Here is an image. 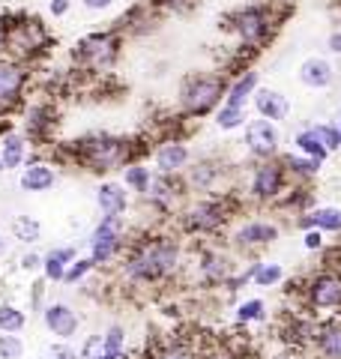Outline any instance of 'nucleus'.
Segmentation results:
<instances>
[{
	"label": "nucleus",
	"instance_id": "obj_1",
	"mask_svg": "<svg viewBox=\"0 0 341 359\" xmlns=\"http://www.w3.org/2000/svg\"><path fill=\"white\" fill-rule=\"evenodd\" d=\"M183 269V245L170 233H147L132 240L120 255V276L132 287L168 282Z\"/></svg>",
	"mask_w": 341,
	"mask_h": 359
},
{
	"label": "nucleus",
	"instance_id": "obj_36",
	"mask_svg": "<svg viewBox=\"0 0 341 359\" xmlns=\"http://www.w3.org/2000/svg\"><path fill=\"white\" fill-rule=\"evenodd\" d=\"M284 278V269L281 264H272V261H258V273L252 278L255 287H276Z\"/></svg>",
	"mask_w": 341,
	"mask_h": 359
},
{
	"label": "nucleus",
	"instance_id": "obj_25",
	"mask_svg": "<svg viewBox=\"0 0 341 359\" xmlns=\"http://www.w3.org/2000/svg\"><path fill=\"white\" fill-rule=\"evenodd\" d=\"M78 257V252L72 249V245H57V249H51L48 255H42V278L48 285H57V282H63V276H66V266H69L72 261Z\"/></svg>",
	"mask_w": 341,
	"mask_h": 359
},
{
	"label": "nucleus",
	"instance_id": "obj_43",
	"mask_svg": "<svg viewBox=\"0 0 341 359\" xmlns=\"http://www.w3.org/2000/svg\"><path fill=\"white\" fill-rule=\"evenodd\" d=\"M99 353H102V335H90L81 344V351H78V359H96Z\"/></svg>",
	"mask_w": 341,
	"mask_h": 359
},
{
	"label": "nucleus",
	"instance_id": "obj_41",
	"mask_svg": "<svg viewBox=\"0 0 341 359\" xmlns=\"http://www.w3.org/2000/svg\"><path fill=\"white\" fill-rule=\"evenodd\" d=\"M21 356H25V341H21V335L0 332V359H21Z\"/></svg>",
	"mask_w": 341,
	"mask_h": 359
},
{
	"label": "nucleus",
	"instance_id": "obj_4",
	"mask_svg": "<svg viewBox=\"0 0 341 359\" xmlns=\"http://www.w3.org/2000/svg\"><path fill=\"white\" fill-rule=\"evenodd\" d=\"M236 210V201L231 195H207L198 198L195 204H189L180 212V228L189 237H213L219 233L227 222H231Z\"/></svg>",
	"mask_w": 341,
	"mask_h": 359
},
{
	"label": "nucleus",
	"instance_id": "obj_35",
	"mask_svg": "<svg viewBox=\"0 0 341 359\" xmlns=\"http://www.w3.org/2000/svg\"><path fill=\"white\" fill-rule=\"evenodd\" d=\"M236 323L240 327H248V323H260L267 318V302L264 299H258V297H252V299H243L240 306H236Z\"/></svg>",
	"mask_w": 341,
	"mask_h": 359
},
{
	"label": "nucleus",
	"instance_id": "obj_33",
	"mask_svg": "<svg viewBox=\"0 0 341 359\" xmlns=\"http://www.w3.org/2000/svg\"><path fill=\"white\" fill-rule=\"evenodd\" d=\"M13 237L21 240L25 245H33L42 240V224L33 216H15L13 219Z\"/></svg>",
	"mask_w": 341,
	"mask_h": 359
},
{
	"label": "nucleus",
	"instance_id": "obj_49",
	"mask_svg": "<svg viewBox=\"0 0 341 359\" xmlns=\"http://www.w3.org/2000/svg\"><path fill=\"white\" fill-rule=\"evenodd\" d=\"M207 359H246V356H240L236 351H215V353H210Z\"/></svg>",
	"mask_w": 341,
	"mask_h": 359
},
{
	"label": "nucleus",
	"instance_id": "obj_11",
	"mask_svg": "<svg viewBox=\"0 0 341 359\" xmlns=\"http://www.w3.org/2000/svg\"><path fill=\"white\" fill-rule=\"evenodd\" d=\"M27 81H30L27 63L0 57V114H9V111H15L21 105Z\"/></svg>",
	"mask_w": 341,
	"mask_h": 359
},
{
	"label": "nucleus",
	"instance_id": "obj_24",
	"mask_svg": "<svg viewBox=\"0 0 341 359\" xmlns=\"http://www.w3.org/2000/svg\"><path fill=\"white\" fill-rule=\"evenodd\" d=\"M260 87V75L255 69H246L234 78L231 84H227V93H225V105L231 108H246L248 102H252L255 90Z\"/></svg>",
	"mask_w": 341,
	"mask_h": 359
},
{
	"label": "nucleus",
	"instance_id": "obj_50",
	"mask_svg": "<svg viewBox=\"0 0 341 359\" xmlns=\"http://www.w3.org/2000/svg\"><path fill=\"white\" fill-rule=\"evenodd\" d=\"M326 45H329V51H335V54H341V30H335V33H333V36H329V42H326Z\"/></svg>",
	"mask_w": 341,
	"mask_h": 359
},
{
	"label": "nucleus",
	"instance_id": "obj_39",
	"mask_svg": "<svg viewBox=\"0 0 341 359\" xmlns=\"http://www.w3.org/2000/svg\"><path fill=\"white\" fill-rule=\"evenodd\" d=\"M93 261L90 257H75V261L66 266V276H63V285H78V282H84V278L93 273Z\"/></svg>",
	"mask_w": 341,
	"mask_h": 359
},
{
	"label": "nucleus",
	"instance_id": "obj_51",
	"mask_svg": "<svg viewBox=\"0 0 341 359\" xmlns=\"http://www.w3.org/2000/svg\"><path fill=\"white\" fill-rule=\"evenodd\" d=\"M0 57H6V25L0 21Z\"/></svg>",
	"mask_w": 341,
	"mask_h": 359
},
{
	"label": "nucleus",
	"instance_id": "obj_44",
	"mask_svg": "<svg viewBox=\"0 0 341 359\" xmlns=\"http://www.w3.org/2000/svg\"><path fill=\"white\" fill-rule=\"evenodd\" d=\"M48 356L51 359H78V351H75V347H69L66 341H57V344H51Z\"/></svg>",
	"mask_w": 341,
	"mask_h": 359
},
{
	"label": "nucleus",
	"instance_id": "obj_37",
	"mask_svg": "<svg viewBox=\"0 0 341 359\" xmlns=\"http://www.w3.org/2000/svg\"><path fill=\"white\" fill-rule=\"evenodd\" d=\"M150 359H201V356H198L195 347L186 344V341H168V344L159 347V351H153Z\"/></svg>",
	"mask_w": 341,
	"mask_h": 359
},
{
	"label": "nucleus",
	"instance_id": "obj_5",
	"mask_svg": "<svg viewBox=\"0 0 341 359\" xmlns=\"http://www.w3.org/2000/svg\"><path fill=\"white\" fill-rule=\"evenodd\" d=\"M281 21L272 15V0L269 4H252V6H240L231 15V30L236 33V39L243 42V48L258 51L272 39V33Z\"/></svg>",
	"mask_w": 341,
	"mask_h": 359
},
{
	"label": "nucleus",
	"instance_id": "obj_55",
	"mask_svg": "<svg viewBox=\"0 0 341 359\" xmlns=\"http://www.w3.org/2000/svg\"><path fill=\"white\" fill-rule=\"evenodd\" d=\"M0 171H4V165H0Z\"/></svg>",
	"mask_w": 341,
	"mask_h": 359
},
{
	"label": "nucleus",
	"instance_id": "obj_32",
	"mask_svg": "<svg viewBox=\"0 0 341 359\" xmlns=\"http://www.w3.org/2000/svg\"><path fill=\"white\" fill-rule=\"evenodd\" d=\"M248 120V111L246 108H231V105H219L215 108V126L222 132H234V129H243Z\"/></svg>",
	"mask_w": 341,
	"mask_h": 359
},
{
	"label": "nucleus",
	"instance_id": "obj_30",
	"mask_svg": "<svg viewBox=\"0 0 341 359\" xmlns=\"http://www.w3.org/2000/svg\"><path fill=\"white\" fill-rule=\"evenodd\" d=\"M293 150H297L300 156H309V159H317V162H326V156H329L312 126H305V129H300L297 135H293Z\"/></svg>",
	"mask_w": 341,
	"mask_h": 359
},
{
	"label": "nucleus",
	"instance_id": "obj_3",
	"mask_svg": "<svg viewBox=\"0 0 341 359\" xmlns=\"http://www.w3.org/2000/svg\"><path fill=\"white\" fill-rule=\"evenodd\" d=\"M227 84L231 78L225 72H192L183 78L180 84V114L183 117H207L215 114V108L225 102V93H227Z\"/></svg>",
	"mask_w": 341,
	"mask_h": 359
},
{
	"label": "nucleus",
	"instance_id": "obj_27",
	"mask_svg": "<svg viewBox=\"0 0 341 359\" xmlns=\"http://www.w3.org/2000/svg\"><path fill=\"white\" fill-rule=\"evenodd\" d=\"M25 162H27V138L18 132H6L0 138V165H4V171H15Z\"/></svg>",
	"mask_w": 341,
	"mask_h": 359
},
{
	"label": "nucleus",
	"instance_id": "obj_29",
	"mask_svg": "<svg viewBox=\"0 0 341 359\" xmlns=\"http://www.w3.org/2000/svg\"><path fill=\"white\" fill-rule=\"evenodd\" d=\"M186 189H198V192H210V189L215 186V180L222 177V168L213 165V162H198L195 168H186Z\"/></svg>",
	"mask_w": 341,
	"mask_h": 359
},
{
	"label": "nucleus",
	"instance_id": "obj_2",
	"mask_svg": "<svg viewBox=\"0 0 341 359\" xmlns=\"http://www.w3.org/2000/svg\"><path fill=\"white\" fill-rule=\"evenodd\" d=\"M90 174H108V171H123L129 162H138V147L132 138L123 135H108V132H93L84 138L72 141V147L66 150Z\"/></svg>",
	"mask_w": 341,
	"mask_h": 359
},
{
	"label": "nucleus",
	"instance_id": "obj_13",
	"mask_svg": "<svg viewBox=\"0 0 341 359\" xmlns=\"http://www.w3.org/2000/svg\"><path fill=\"white\" fill-rule=\"evenodd\" d=\"M279 233L281 228L276 222H269V219H248L243 222L240 228L234 231V249L236 252H260V249H267V245H272L279 240Z\"/></svg>",
	"mask_w": 341,
	"mask_h": 359
},
{
	"label": "nucleus",
	"instance_id": "obj_23",
	"mask_svg": "<svg viewBox=\"0 0 341 359\" xmlns=\"http://www.w3.org/2000/svg\"><path fill=\"white\" fill-rule=\"evenodd\" d=\"M297 228L302 231H321V233H341V210L338 207H314L309 212H300Z\"/></svg>",
	"mask_w": 341,
	"mask_h": 359
},
{
	"label": "nucleus",
	"instance_id": "obj_31",
	"mask_svg": "<svg viewBox=\"0 0 341 359\" xmlns=\"http://www.w3.org/2000/svg\"><path fill=\"white\" fill-rule=\"evenodd\" d=\"M150 180H153V171L141 162H129L126 168H123V186L129 189V192L135 195H147V189H150Z\"/></svg>",
	"mask_w": 341,
	"mask_h": 359
},
{
	"label": "nucleus",
	"instance_id": "obj_21",
	"mask_svg": "<svg viewBox=\"0 0 341 359\" xmlns=\"http://www.w3.org/2000/svg\"><path fill=\"white\" fill-rule=\"evenodd\" d=\"M96 207L102 210V216H126L129 210V192L126 186L117 180H105L96 189Z\"/></svg>",
	"mask_w": 341,
	"mask_h": 359
},
{
	"label": "nucleus",
	"instance_id": "obj_17",
	"mask_svg": "<svg viewBox=\"0 0 341 359\" xmlns=\"http://www.w3.org/2000/svg\"><path fill=\"white\" fill-rule=\"evenodd\" d=\"M189 159H192V153L186 147V141H180V138H165L153 153L156 174H168V177L183 174L189 168Z\"/></svg>",
	"mask_w": 341,
	"mask_h": 359
},
{
	"label": "nucleus",
	"instance_id": "obj_20",
	"mask_svg": "<svg viewBox=\"0 0 341 359\" xmlns=\"http://www.w3.org/2000/svg\"><path fill=\"white\" fill-rule=\"evenodd\" d=\"M57 126V111L48 102H36L27 108L25 114V138L30 141H45Z\"/></svg>",
	"mask_w": 341,
	"mask_h": 359
},
{
	"label": "nucleus",
	"instance_id": "obj_48",
	"mask_svg": "<svg viewBox=\"0 0 341 359\" xmlns=\"http://www.w3.org/2000/svg\"><path fill=\"white\" fill-rule=\"evenodd\" d=\"M81 6L90 9V13H102V9L114 6V0H81Z\"/></svg>",
	"mask_w": 341,
	"mask_h": 359
},
{
	"label": "nucleus",
	"instance_id": "obj_42",
	"mask_svg": "<svg viewBox=\"0 0 341 359\" xmlns=\"http://www.w3.org/2000/svg\"><path fill=\"white\" fill-rule=\"evenodd\" d=\"M45 278H39V282H33V287H30V311H36V314H42V309H45Z\"/></svg>",
	"mask_w": 341,
	"mask_h": 359
},
{
	"label": "nucleus",
	"instance_id": "obj_47",
	"mask_svg": "<svg viewBox=\"0 0 341 359\" xmlns=\"http://www.w3.org/2000/svg\"><path fill=\"white\" fill-rule=\"evenodd\" d=\"M69 6H72V0H51V4H48V13H51L54 18H63L66 13H69Z\"/></svg>",
	"mask_w": 341,
	"mask_h": 359
},
{
	"label": "nucleus",
	"instance_id": "obj_7",
	"mask_svg": "<svg viewBox=\"0 0 341 359\" xmlns=\"http://www.w3.org/2000/svg\"><path fill=\"white\" fill-rule=\"evenodd\" d=\"M120 45H123L120 30H99V33H90V36H84L81 42H78L72 54L84 69L108 72L120 57Z\"/></svg>",
	"mask_w": 341,
	"mask_h": 359
},
{
	"label": "nucleus",
	"instance_id": "obj_22",
	"mask_svg": "<svg viewBox=\"0 0 341 359\" xmlns=\"http://www.w3.org/2000/svg\"><path fill=\"white\" fill-rule=\"evenodd\" d=\"M57 183V171L48 165V162H25V168H21V177H18V186L25 189V192L30 195H39V192H48V189H54Z\"/></svg>",
	"mask_w": 341,
	"mask_h": 359
},
{
	"label": "nucleus",
	"instance_id": "obj_26",
	"mask_svg": "<svg viewBox=\"0 0 341 359\" xmlns=\"http://www.w3.org/2000/svg\"><path fill=\"white\" fill-rule=\"evenodd\" d=\"M333 78H335L333 63L323 60V57H309L300 66V81L305 87H312V90H326L329 84H333Z\"/></svg>",
	"mask_w": 341,
	"mask_h": 359
},
{
	"label": "nucleus",
	"instance_id": "obj_40",
	"mask_svg": "<svg viewBox=\"0 0 341 359\" xmlns=\"http://www.w3.org/2000/svg\"><path fill=\"white\" fill-rule=\"evenodd\" d=\"M312 129H314L317 138H321L326 153H335L341 147V132H338V126H333V123H314Z\"/></svg>",
	"mask_w": 341,
	"mask_h": 359
},
{
	"label": "nucleus",
	"instance_id": "obj_15",
	"mask_svg": "<svg viewBox=\"0 0 341 359\" xmlns=\"http://www.w3.org/2000/svg\"><path fill=\"white\" fill-rule=\"evenodd\" d=\"M42 323L57 341H69L75 339L78 327H81V314H78L69 302H48L42 309Z\"/></svg>",
	"mask_w": 341,
	"mask_h": 359
},
{
	"label": "nucleus",
	"instance_id": "obj_9",
	"mask_svg": "<svg viewBox=\"0 0 341 359\" xmlns=\"http://www.w3.org/2000/svg\"><path fill=\"white\" fill-rule=\"evenodd\" d=\"M290 177L284 171L281 159H264L252 168V177H248V198L255 204H276L284 198V189H288Z\"/></svg>",
	"mask_w": 341,
	"mask_h": 359
},
{
	"label": "nucleus",
	"instance_id": "obj_46",
	"mask_svg": "<svg viewBox=\"0 0 341 359\" xmlns=\"http://www.w3.org/2000/svg\"><path fill=\"white\" fill-rule=\"evenodd\" d=\"M21 269H25V273H39L42 269V255H36V252L21 255Z\"/></svg>",
	"mask_w": 341,
	"mask_h": 359
},
{
	"label": "nucleus",
	"instance_id": "obj_19",
	"mask_svg": "<svg viewBox=\"0 0 341 359\" xmlns=\"http://www.w3.org/2000/svg\"><path fill=\"white\" fill-rule=\"evenodd\" d=\"M252 105L258 111V117L269 120V123H281V120H288V114H290L288 96L279 93V90H272V87H258L255 96H252Z\"/></svg>",
	"mask_w": 341,
	"mask_h": 359
},
{
	"label": "nucleus",
	"instance_id": "obj_28",
	"mask_svg": "<svg viewBox=\"0 0 341 359\" xmlns=\"http://www.w3.org/2000/svg\"><path fill=\"white\" fill-rule=\"evenodd\" d=\"M279 159L293 183H309V180L317 177V171H321V165H323V162L309 159V156H300V153H288V156H279Z\"/></svg>",
	"mask_w": 341,
	"mask_h": 359
},
{
	"label": "nucleus",
	"instance_id": "obj_18",
	"mask_svg": "<svg viewBox=\"0 0 341 359\" xmlns=\"http://www.w3.org/2000/svg\"><path fill=\"white\" fill-rule=\"evenodd\" d=\"M312 344L321 359H341V318H329L312 327Z\"/></svg>",
	"mask_w": 341,
	"mask_h": 359
},
{
	"label": "nucleus",
	"instance_id": "obj_53",
	"mask_svg": "<svg viewBox=\"0 0 341 359\" xmlns=\"http://www.w3.org/2000/svg\"><path fill=\"white\" fill-rule=\"evenodd\" d=\"M0 252H4V240H0Z\"/></svg>",
	"mask_w": 341,
	"mask_h": 359
},
{
	"label": "nucleus",
	"instance_id": "obj_12",
	"mask_svg": "<svg viewBox=\"0 0 341 359\" xmlns=\"http://www.w3.org/2000/svg\"><path fill=\"white\" fill-rule=\"evenodd\" d=\"M243 129H246V150L252 159H258V162L276 159L279 147H281V132L276 123L258 117V120H248Z\"/></svg>",
	"mask_w": 341,
	"mask_h": 359
},
{
	"label": "nucleus",
	"instance_id": "obj_8",
	"mask_svg": "<svg viewBox=\"0 0 341 359\" xmlns=\"http://www.w3.org/2000/svg\"><path fill=\"white\" fill-rule=\"evenodd\" d=\"M90 261L93 266H108L126 249V216H102V222L90 233Z\"/></svg>",
	"mask_w": 341,
	"mask_h": 359
},
{
	"label": "nucleus",
	"instance_id": "obj_14",
	"mask_svg": "<svg viewBox=\"0 0 341 359\" xmlns=\"http://www.w3.org/2000/svg\"><path fill=\"white\" fill-rule=\"evenodd\" d=\"M195 266H198L201 285H207V287H219V285H225L227 278L234 276L231 255L222 252V249H215V245H203V249L198 252Z\"/></svg>",
	"mask_w": 341,
	"mask_h": 359
},
{
	"label": "nucleus",
	"instance_id": "obj_34",
	"mask_svg": "<svg viewBox=\"0 0 341 359\" xmlns=\"http://www.w3.org/2000/svg\"><path fill=\"white\" fill-rule=\"evenodd\" d=\"M27 327V314L13 302H0V332H13L18 335Z\"/></svg>",
	"mask_w": 341,
	"mask_h": 359
},
{
	"label": "nucleus",
	"instance_id": "obj_10",
	"mask_svg": "<svg viewBox=\"0 0 341 359\" xmlns=\"http://www.w3.org/2000/svg\"><path fill=\"white\" fill-rule=\"evenodd\" d=\"M305 306L312 311H333L341 309V273L333 266H323L305 282L302 287Z\"/></svg>",
	"mask_w": 341,
	"mask_h": 359
},
{
	"label": "nucleus",
	"instance_id": "obj_38",
	"mask_svg": "<svg viewBox=\"0 0 341 359\" xmlns=\"http://www.w3.org/2000/svg\"><path fill=\"white\" fill-rule=\"evenodd\" d=\"M102 351H108V353L126 351V330H123L120 323H114V327H108L105 332H102Z\"/></svg>",
	"mask_w": 341,
	"mask_h": 359
},
{
	"label": "nucleus",
	"instance_id": "obj_16",
	"mask_svg": "<svg viewBox=\"0 0 341 359\" xmlns=\"http://www.w3.org/2000/svg\"><path fill=\"white\" fill-rule=\"evenodd\" d=\"M189 192L186 183H183V174L180 177H168V174H153L150 180V189H147V201L150 207L159 210V212H170L177 204V198H183Z\"/></svg>",
	"mask_w": 341,
	"mask_h": 359
},
{
	"label": "nucleus",
	"instance_id": "obj_54",
	"mask_svg": "<svg viewBox=\"0 0 341 359\" xmlns=\"http://www.w3.org/2000/svg\"><path fill=\"white\" fill-rule=\"evenodd\" d=\"M338 132H341V123H338Z\"/></svg>",
	"mask_w": 341,
	"mask_h": 359
},
{
	"label": "nucleus",
	"instance_id": "obj_6",
	"mask_svg": "<svg viewBox=\"0 0 341 359\" xmlns=\"http://www.w3.org/2000/svg\"><path fill=\"white\" fill-rule=\"evenodd\" d=\"M51 36L42 27L39 18H21L15 25H6V57L18 63H27L39 57L42 51H48Z\"/></svg>",
	"mask_w": 341,
	"mask_h": 359
},
{
	"label": "nucleus",
	"instance_id": "obj_52",
	"mask_svg": "<svg viewBox=\"0 0 341 359\" xmlns=\"http://www.w3.org/2000/svg\"><path fill=\"white\" fill-rule=\"evenodd\" d=\"M9 132V126H6V123H4V114H0V138H4V135Z\"/></svg>",
	"mask_w": 341,
	"mask_h": 359
},
{
	"label": "nucleus",
	"instance_id": "obj_45",
	"mask_svg": "<svg viewBox=\"0 0 341 359\" xmlns=\"http://www.w3.org/2000/svg\"><path fill=\"white\" fill-rule=\"evenodd\" d=\"M302 245H305V249H309V252H321L323 249V233L321 231H305V237H302Z\"/></svg>",
	"mask_w": 341,
	"mask_h": 359
}]
</instances>
